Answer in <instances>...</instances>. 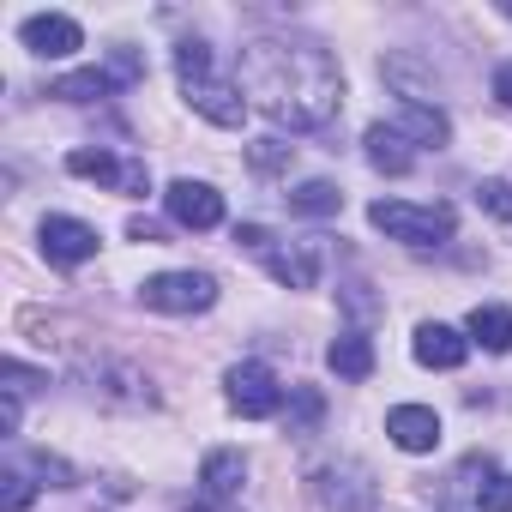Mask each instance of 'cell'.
Instances as JSON below:
<instances>
[{"mask_svg":"<svg viewBox=\"0 0 512 512\" xmlns=\"http://www.w3.org/2000/svg\"><path fill=\"white\" fill-rule=\"evenodd\" d=\"M464 332H470V344H482L488 356H506V350H512V314H506V308H476Z\"/></svg>","mask_w":512,"mask_h":512,"instance_id":"44dd1931","label":"cell"},{"mask_svg":"<svg viewBox=\"0 0 512 512\" xmlns=\"http://www.w3.org/2000/svg\"><path fill=\"white\" fill-rule=\"evenodd\" d=\"M67 175H79V181H103L109 193H151V175H145V163H133V157H115V151H91V145H79V151H67Z\"/></svg>","mask_w":512,"mask_h":512,"instance_id":"9c48e42d","label":"cell"},{"mask_svg":"<svg viewBox=\"0 0 512 512\" xmlns=\"http://www.w3.org/2000/svg\"><path fill=\"white\" fill-rule=\"evenodd\" d=\"M476 205H482L488 217L512 223V181H482V187H476Z\"/></svg>","mask_w":512,"mask_h":512,"instance_id":"484cf974","label":"cell"},{"mask_svg":"<svg viewBox=\"0 0 512 512\" xmlns=\"http://www.w3.org/2000/svg\"><path fill=\"white\" fill-rule=\"evenodd\" d=\"M37 241H43V253H49L55 266H85V260H97V229H91L85 217L49 211L43 229H37Z\"/></svg>","mask_w":512,"mask_h":512,"instance_id":"7c38bea8","label":"cell"},{"mask_svg":"<svg viewBox=\"0 0 512 512\" xmlns=\"http://www.w3.org/2000/svg\"><path fill=\"white\" fill-rule=\"evenodd\" d=\"M241 91L290 133H314L344 109L338 61L320 43H290V37H260L241 49Z\"/></svg>","mask_w":512,"mask_h":512,"instance_id":"6da1fadb","label":"cell"},{"mask_svg":"<svg viewBox=\"0 0 512 512\" xmlns=\"http://www.w3.org/2000/svg\"><path fill=\"white\" fill-rule=\"evenodd\" d=\"M344 308H350L356 320H374V314H380V308H374V296H368V284H350V290H344Z\"/></svg>","mask_w":512,"mask_h":512,"instance_id":"f1b7e54d","label":"cell"},{"mask_svg":"<svg viewBox=\"0 0 512 512\" xmlns=\"http://www.w3.org/2000/svg\"><path fill=\"white\" fill-rule=\"evenodd\" d=\"M223 398H229V410L247 416V422H266V416L284 410V386H278V374H272L266 362H235V368L223 374Z\"/></svg>","mask_w":512,"mask_h":512,"instance_id":"ba28073f","label":"cell"},{"mask_svg":"<svg viewBox=\"0 0 512 512\" xmlns=\"http://www.w3.org/2000/svg\"><path fill=\"white\" fill-rule=\"evenodd\" d=\"M386 434L398 452H434L440 446V416L428 404H392L386 410Z\"/></svg>","mask_w":512,"mask_h":512,"instance_id":"5bb4252c","label":"cell"},{"mask_svg":"<svg viewBox=\"0 0 512 512\" xmlns=\"http://www.w3.org/2000/svg\"><path fill=\"white\" fill-rule=\"evenodd\" d=\"M139 302L151 314H205V308H217V278L211 272H157L139 284Z\"/></svg>","mask_w":512,"mask_h":512,"instance_id":"8992f818","label":"cell"},{"mask_svg":"<svg viewBox=\"0 0 512 512\" xmlns=\"http://www.w3.org/2000/svg\"><path fill=\"white\" fill-rule=\"evenodd\" d=\"M31 470H37V476H49V488H73V482H79V476H73V464H67V458H55V452H37V458H31Z\"/></svg>","mask_w":512,"mask_h":512,"instance_id":"83f0119b","label":"cell"},{"mask_svg":"<svg viewBox=\"0 0 512 512\" xmlns=\"http://www.w3.org/2000/svg\"><path fill=\"white\" fill-rule=\"evenodd\" d=\"M187 512H235L229 500H199V506H187Z\"/></svg>","mask_w":512,"mask_h":512,"instance_id":"1f68e13d","label":"cell"},{"mask_svg":"<svg viewBox=\"0 0 512 512\" xmlns=\"http://www.w3.org/2000/svg\"><path fill=\"white\" fill-rule=\"evenodd\" d=\"M175 79H181V97L193 115H205L211 127H241L247 121V97H241V79H223L211 67V49L199 37L175 43Z\"/></svg>","mask_w":512,"mask_h":512,"instance_id":"7a4b0ae2","label":"cell"},{"mask_svg":"<svg viewBox=\"0 0 512 512\" xmlns=\"http://www.w3.org/2000/svg\"><path fill=\"white\" fill-rule=\"evenodd\" d=\"M19 43H25L37 61H67V55L85 49V31H79V19H67V13H31V19L19 25Z\"/></svg>","mask_w":512,"mask_h":512,"instance_id":"8fae6325","label":"cell"},{"mask_svg":"<svg viewBox=\"0 0 512 512\" xmlns=\"http://www.w3.org/2000/svg\"><path fill=\"white\" fill-rule=\"evenodd\" d=\"M260 266L284 284V290H314L320 284V241L308 235V241H272L266 253H260Z\"/></svg>","mask_w":512,"mask_h":512,"instance_id":"4fadbf2b","label":"cell"},{"mask_svg":"<svg viewBox=\"0 0 512 512\" xmlns=\"http://www.w3.org/2000/svg\"><path fill=\"white\" fill-rule=\"evenodd\" d=\"M392 127H398L410 145H434V151L452 139V121H446L440 103H398V121H392Z\"/></svg>","mask_w":512,"mask_h":512,"instance_id":"2e32d148","label":"cell"},{"mask_svg":"<svg viewBox=\"0 0 512 512\" xmlns=\"http://www.w3.org/2000/svg\"><path fill=\"white\" fill-rule=\"evenodd\" d=\"M314 494L326 512H380V482L362 458H332L314 470Z\"/></svg>","mask_w":512,"mask_h":512,"instance_id":"5b68a950","label":"cell"},{"mask_svg":"<svg viewBox=\"0 0 512 512\" xmlns=\"http://www.w3.org/2000/svg\"><path fill=\"white\" fill-rule=\"evenodd\" d=\"M79 380H85V392H91V398H103V404H121V410H151V404H157L151 380H145L133 362H121V356L79 362Z\"/></svg>","mask_w":512,"mask_h":512,"instance_id":"52a82bcc","label":"cell"},{"mask_svg":"<svg viewBox=\"0 0 512 512\" xmlns=\"http://www.w3.org/2000/svg\"><path fill=\"white\" fill-rule=\"evenodd\" d=\"M25 506H31V476L19 464H7L0 470V512H25Z\"/></svg>","mask_w":512,"mask_h":512,"instance_id":"d4e9b609","label":"cell"},{"mask_svg":"<svg viewBox=\"0 0 512 512\" xmlns=\"http://www.w3.org/2000/svg\"><path fill=\"white\" fill-rule=\"evenodd\" d=\"M368 223L380 229V235H392V241H404V247H440V241H452V229H458V211L452 205H410V199H374L368 205Z\"/></svg>","mask_w":512,"mask_h":512,"instance_id":"277c9868","label":"cell"},{"mask_svg":"<svg viewBox=\"0 0 512 512\" xmlns=\"http://www.w3.org/2000/svg\"><path fill=\"white\" fill-rule=\"evenodd\" d=\"M115 91H121V85H115L109 67H85V73H67V79L49 85V97H61V103H103V97H115Z\"/></svg>","mask_w":512,"mask_h":512,"instance_id":"d6986e66","label":"cell"},{"mask_svg":"<svg viewBox=\"0 0 512 512\" xmlns=\"http://www.w3.org/2000/svg\"><path fill=\"white\" fill-rule=\"evenodd\" d=\"M434 512H512V476L488 458V452H464L440 494H434Z\"/></svg>","mask_w":512,"mask_h":512,"instance_id":"3957f363","label":"cell"},{"mask_svg":"<svg viewBox=\"0 0 512 512\" xmlns=\"http://www.w3.org/2000/svg\"><path fill=\"white\" fill-rule=\"evenodd\" d=\"M320 410H326V398H320L314 386H290V410H284V428H290V434H308V428L320 422Z\"/></svg>","mask_w":512,"mask_h":512,"instance_id":"603a6c76","label":"cell"},{"mask_svg":"<svg viewBox=\"0 0 512 512\" xmlns=\"http://www.w3.org/2000/svg\"><path fill=\"white\" fill-rule=\"evenodd\" d=\"M163 211H169V223H181V229H217L223 223V193L211 187V181H169L163 187Z\"/></svg>","mask_w":512,"mask_h":512,"instance_id":"30bf717a","label":"cell"},{"mask_svg":"<svg viewBox=\"0 0 512 512\" xmlns=\"http://www.w3.org/2000/svg\"><path fill=\"white\" fill-rule=\"evenodd\" d=\"M338 205H344V193L332 181H296L290 187V211L296 217H338Z\"/></svg>","mask_w":512,"mask_h":512,"instance_id":"7402d4cb","label":"cell"},{"mask_svg":"<svg viewBox=\"0 0 512 512\" xmlns=\"http://www.w3.org/2000/svg\"><path fill=\"white\" fill-rule=\"evenodd\" d=\"M500 13H506V19H512V0H506V7H500Z\"/></svg>","mask_w":512,"mask_h":512,"instance_id":"d6a6232c","label":"cell"},{"mask_svg":"<svg viewBox=\"0 0 512 512\" xmlns=\"http://www.w3.org/2000/svg\"><path fill=\"white\" fill-rule=\"evenodd\" d=\"M362 145H368V163L386 169V175H410V169H416V151H410V139H404L392 121H374V127L362 133Z\"/></svg>","mask_w":512,"mask_h":512,"instance_id":"e0dca14e","label":"cell"},{"mask_svg":"<svg viewBox=\"0 0 512 512\" xmlns=\"http://www.w3.org/2000/svg\"><path fill=\"white\" fill-rule=\"evenodd\" d=\"M494 97L512 109V61H500V67H494Z\"/></svg>","mask_w":512,"mask_h":512,"instance_id":"f546056e","label":"cell"},{"mask_svg":"<svg viewBox=\"0 0 512 512\" xmlns=\"http://www.w3.org/2000/svg\"><path fill=\"white\" fill-rule=\"evenodd\" d=\"M326 368H332L338 380H368V374H374V344H368V332H344V338H332Z\"/></svg>","mask_w":512,"mask_h":512,"instance_id":"ac0fdd59","label":"cell"},{"mask_svg":"<svg viewBox=\"0 0 512 512\" xmlns=\"http://www.w3.org/2000/svg\"><path fill=\"white\" fill-rule=\"evenodd\" d=\"M416 362L422 368H464V356H470V338L458 332V326H440V320H422L416 326Z\"/></svg>","mask_w":512,"mask_h":512,"instance_id":"9a60e30c","label":"cell"},{"mask_svg":"<svg viewBox=\"0 0 512 512\" xmlns=\"http://www.w3.org/2000/svg\"><path fill=\"white\" fill-rule=\"evenodd\" d=\"M290 157H296V145H284V139H253V145H247V163L260 169V175L290 169Z\"/></svg>","mask_w":512,"mask_h":512,"instance_id":"cb8c5ba5","label":"cell"},{"mask_svg":"<svg viewBox=\"0 0 512 512\" xmlns=\"http://www.w3.org/2000/svg\"><path fill=\"white\" fill-rule=\"evenodd\" d=\"M127 235H133V241H163V229H157L151 217H133V223H127Z\"/></svg>","mask_w":512,"mask_h":512,"instance_id":"4dcf8cb0","label":"cell"},{"mask_svg":"<svg viewBox=\"0 0 512 512\" xmlns=\"http://www.w3.org/2000/svg\"><path fill=\"white\" fill-rule=\"evenodd\" d=\"M109 73H115V85H121V91H127V85H139V79H145L139 49H127V43H121V49H109Z\"/></svg>","mask_w":512,"mask_h":512,"instance_id":"4316f807","label":"cell"},{"mask_svg":"<svg viewBox=\"0 0 512 512\" xmlns=\"http://www.w3.org/2000/svg\"><path fill=\"white\" fill-rule=\"evenodd\" d=\"M199 482L211 488V500H229V494L247 482V458H241V452H229V446H223V452H205Z\"/></svg>","mask_w":512,"mask_h":512,"instance_id":"ffe728a7","label":"cell"}]
</instances>
